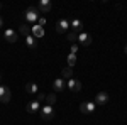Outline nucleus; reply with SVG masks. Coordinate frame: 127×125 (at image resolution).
<instances>
[{
	"label": "nucleus",
	"instance_id": "obj_1",
	"mask_svg": "<svg viewBox=\"0 0 127 125\" xmlns=\"http://www.w3.org/2000/svg\"><path fill=\"white\" fill-rule=\"evenodd\" d=\"M24 17L29 24H34L36 20H39V10L37 7H27V10L24 12Z\"/></svg>",
	"mask_w": 127,
	"mask_h": 125
},
{
	"label": "nucleus",
	"instance_id": "obj_2",
	"mask_svg": "<svg viewBox=\"0 0 127 125\" xmlns=\"http://www.w3.org/2000/svg\"><path fill=\"white\" fill-rule=\"evenodd\" d=\"M41 117H42L46 122L53 120V118H54V108H53V106H49V105L42 106V108H41Z\"/></svg>",
	"mask_w": 127,
	"mask_h": 125
},
{
	"label": "nucleus",
	"instance_id": "obj_3",
	"mask_svg": "<svg viewBox=\"0 0 127 125\" xmlns=\"http://www.w3.org/2000/svg\"><path fill=\"white\" fill-rule=\"evenodd\" d=\"M66 86L69 88V91H73V93H78V91H81V81L75 79V78H69L68 81H66Z\"/></svg>",
	"mask_w": 127,
	"mask_h": 125
},
{
	"label": "nucleus",
	"instance_id": "obj_4",
	"mask_svg": "<svg viewBox=\"0 0 127 125\" xmlns=\"http://www.w3.org/2000/svg\"><path fill=\"white\" fill-rule=\"evenodd\" d=\"M93 103L98 105V106L107 105V103H108V93H107V91H100L98 95H95V101H93Z\"/></svg>",
	"mask_w": 127,
	"mask_h": 125
},
{
	"label": "nucleus",
	"instance_id": "obj_5",
	"mask_svg": "<svg viewBox=\"0 0 127 125\" xmlns=\"http://www.w3.org/2000/svg\"><path fill=\"white\" fill-rule=\"evenodd\" d=\"M80 112L85 113V115L95 112V103H93V101H81V103H80Z\"/></svg>",
	"mask_w": 127,
	"mask_h": 125
},
{
	"label": "nucleus",
	"instance_id": "obj_6",
	"mask_svg": "<svg viewBox=\"0 0 127 125\" xmlns=\"http://www.w3.org/2000/svg\"><path fill=\"white\" fill-rule=\"evenodd\" d=\"M10 95H12V93H10L9 88L5 86V85H0V101H2V103H9Z\"/></svg>",
	"mask_w": 127,
	"mask_h": 125
},
{
	"label": "nucleus",
	"instance_id": "obj_7",
	"mask_svg": "<svg viewBox=\"0 0 127 125\" xmlns=\"http://www.w3.org/2000/svg\"><path fill=\"white\" fill-rule=\"evenodd\" d=\"M69 27L73 29V32H75V34H76V32L80 34V32H83V22H81L78 17H75V19L69 20Z\"/></svg>",
	"mask_w": 127,
	"mask_h": 125
},
{
	"label": "nucleus",
	"instance_id": "obj_8",
	"mask_svg": "<svg viewBox=\"0 0 127 125\" xmlns=\"http://www.w3.org/2000/svg\"><path fill=\"white\" fill-rule=\"evenodd\" d=\"M31 34H32V37H36V39H42L46 32H44V27H41L39 24H36V25L31 27Z\"/></svg>",
	"mask_w": 127,
	"mask_h": 125
},
{
	"label": "nucleus",
	"instance_id": "obj_9",
	"mask_svg": "<svg viewBox=\"0 0 127 125\" xmlns=\"http://www.w3.org/2000/svg\"><path fill=\"white\" fill-rule=\"evenodd\" d=\"M76 41H78L81 46H90L92 44V36L87 34V32H80L78 36H76Z\"/></svg>",
	"mask_w": 127,
	"mask_h": 125
},
{
	"label": "nucleus",
	"instance_id": "obj_10",
	"mask_svg": "<svg viewBox=\"0 0 127 125\" xmlns=\"http://www.w3.org/2000/svg\"><path fill=\"white\" fill-rule=\"evenodd\" d=\"M69 27V20L68 19H59L58 24H56V32H59V34H63V32H66Z\"/></svg>",
	"mask_w": 127,
	"mask_h": 125
},
{
	"label": "nucleus",
	"instance_id": "obj_11",
	"mask_svg": "<svg viewBox=\"0 0 127 125\" xmlns=\"http://www.w3.org/2000/svg\"><path fill=\"white\" fill-rule=\"evenodd\" d=\"M53 88H54V91L61 93V91H64V90H66V81H64L63 78H58V79H54V83H53Z\"/></svg>",
	"mask_w": 127,
	"mask_h": 125
},
{
	"label": "nucleus",
	"instance_id": "obj_12",
	"mask_svg": "<svg viewBox=\"0 0 127 125\" xmlns=\"http://www.w3.org/2000/svg\"><path fill=\"white\" fill-rule=\"evenodd\" d=\"M27 112L29 113H37L39 112V108H41V101H37V100H32V101H29L27 103Z\"/></svg>",
	"mask_w": 127,
	"mask_h": 125
},
{
	"label": "nucleus",
	"instance_id": "obj_13",
	"mask_svg": "<svg viewBox=\"0 0 127 125\" xmlns=\"http://www.w3.org/2000/svg\"><path fill=\"white\" fill-rule=\"evenodd\" d=\"M3 39H5L7 42H15V41H17V32L14 29H7L3 32Z\"/></svg>",
	"mask_w": 127,
	"mask_h": 125
},
{
	"label": "nucleus",
	"instance_id": "obj_14",
	"mask_svg": "<svg viewBox=\"0 0 127 125\" xmlns=\"http://www.w3.org/2000/svg\"><path fill=\"white\" fill-rule=\"evenodd\" d=\"M26 91H27V95H37V93H39L37 83H34V81L27 83V85H26Z\"/></svg>",
	"mask_w": 127,
	"mask_h": 125
},
{
	"label": "nucleus",
	"instance_id": "obj_15",
	"mask_svg": "<svg viewBox=\"0 0 127 125\" xmlns=\"http://www.w3.org/2000/svg\"><path fill=\"white\" fill-rule=\"evenodd\" d=\"M37 10L39 12H49L51 10V2L49 0H41L39 5H37Z\"/></svg>",
	"mask_w": 127,
	"mask_h": 125
},
{
	"label": "nucleus",
	"instance_id": "obj_16",
	"mask_svg": "<svg viewBox=\"0 0 127 125\" xmlns=\"http://www.w3.org/2000/svg\"><path fill=\"white\" fill-rule=\"evenodd\" d=\"M26 46L31 48V49H36V46H37V39L32 37V36H27V37H26Z\"/></svg>",
	"mask_w": 127,
	"mask_h": 125
},
{
	"label": "nucleus",
	"instance_id": "obj_17",
	"mask_svg": "<svg viewBox=\"0 0 127 125\" xmlns=\"http://www.w3.org/2000/svg\"><path fill=\"white\" fill-rule=\"evenodd\" d=\"M73 76V69H71V68H64V69H63V71H61V78H63V79H64V81H68L69 78Z\"/></svg>",
	"mask_w": 127,
	"mask_h": 125
},
{
	"label": "nucleus",
	"instance_id": "obj_18",
	"mask_svg": "<svg viewBox=\"0 0 127 125\" xmlns=\"http://www.w3.org/2000/svg\"><path fill=\"white\" fill-rule=\"evenodd\" d=\"M19 32L27 37V36H31V27H27V24H22V25L19 27Z\"/></svg>",
	"mask_w": 127,
	"mask_h": 125
},
{
	"label": "nucleus",
	"instance_id": "obj_19",
	"mask_svg": "<svg viewBox=\"0 0 127 125\" xmlns=\"http://www.w3.org/2000/svg\"><path fill=\"white\" fill-rule=\"evenodd\" d=\"M75 64H76V54H71V52H69L68 54V66L73 68Z\"/></svg>",
	"mask_w": 127,
	"mask_h": 125
},
{
	"label": "nucleus",
	"instance_id": "obj_20",
	"mask_svg": "<svg viewBox=\"0 0 127 125\" xmlns=\"http://www.w3.org/2000/svg\"><path fill=\"white\" fill-rule=\"evenodd\" d=\"M46 101H48L49 106H53L54 103H56V95H54V93H53V95H48L46 96Z\"/></svg>",
	"mask_w": 127,
	"mask_h": 125
},
{
	"label": "nucleus",
	"instance_id": "obj_21",
	"mask_svg": "<svg viewBox=\"0 0 127 125\" xmlns=\"http://www.w3.org/2000/svg\"><path fill=\"white\" fill-rule=\"evenodd\" d=\"M76 36H78V34H75V32H69V34H68V41H69V42H75V41H76Z\"/></svg>",
	"mask_w": 127,
	"mask_h": 125
},
{
	"label": "nucleus",
	"instance_id": "obj_22",
	"mask_svg": "<svg viewBox=\"0 0 127 125\" xmlns=\"http://www.w3.org/2000/svg\"><path fill=\"white\" fill-rule=\"evenodd\" d=\"M36 100H37V101H42V100H46V95H44V93H37V95H36Z\"/></svg>",
	"mask_w": 127,
	"mask_h": 125
},
{
	"label": "nucleus",
	"instance_id": "obj_23",
	"mask_svg": "<svg viewBox=\"0 0 127 125\" xmlns=\"http://www.w3.org/2000/svg\"><path fill=\"white\" fill-rule=\"evenodd\" d=\"M78 52V44H73L71 46V54H76Z\"/></svg>",
	"mask_w": 127,
	"mask_h": 125
},
{
	"label": "nucleus",
	"instance_id": "obj_24",
	"mask_svg": "<svg viewBox=\"0 0 127 125\" xmlns=\"http://www.w3.org/2000/svg\"><path fill=\"white\" fill-rule=\"evenodd\" d=\"M44 24H46V19H42V17H39V25H41V27H42Z\"/></svg>",
	"mask_w": 127,
	"mask_h": 125
},
{
	"label": "nucleus",
	"instance_id": "obj_25",
	"mask_svg": "<svg viewBox=\"0 0 127 125\" xmlns=\"http://www.w3.org/2000/svg\"><path fill=\"white\" fill-rule=\"evenodd\" d=\"M2 25H3V19L0 17V27H2Z\"/></svg>",
	"mask_w": 127,
	"mask_h": 125
},
{
	"label": "nucleus",
	"instance_id": "obj_26",
	"mask_svg": "<svg viewBox=\"0 0 127 125\" xmlns=\"http://www.w3.org/2000/svg\"><path fill=\"white\" fill-rule=\"evenodd\" d=\"M0 81H2V75H0ZM0 85H2V83H0Z\"/></svg>",
	"mask_w": 127,
	"mask_h": 125
},
{
	"label": "nucleus",
	"instance_id": "obj_27",
	"mask_svg": "<svg viewBox=\"0 0 127 125\" xmlns=\"http://www.w3.org/2000/svg\"><path fill=\"white\" fill-rule=\"evenodd\" d=\"M126 54H127V46H126Z\"/></svg>",
	"mask_w": 127,
	"mask_h": 125
},
{
	"label": "nucleus",
	"instance_id": "obj_28",
	"mask_svg": "<svg viewBox=\"0 0 127 125\" xmlns=\"http://www.w3.org/2000/svg\"><path fill=\"white\" fill-rule=\"evenodd\" d=\"M0 9H2V3H0Z\"/></svg>",
	"mask_w": 127,
	"mask_h": 125
}]
</instances>
